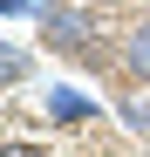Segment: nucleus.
Wrapping results in <instances>:
<instances>
[{
	"instance_id": "423d86ee",
	"label": "nucleus",
	"mask_w": 150,
	"mask_h": 157,
	"mask_svg": "<svg viewBox=\"0 0 150 157\" xmlns=\"http://www.w3.org/2000/svg\"><path fill=\"white\" fill-rule=\"evenodd\" d=\"M0 7H7V14L21 21V14H41V7H48V0H0Z\"/></svg>"
},
{
	"instance_id": "20e7f679",
	"label": "nucleus",
	"mask_w": 150,
	"mask_h": 157,
	"mask_svg": "<svg viewBox=\"0 0 150 157\" xmlns=\"http://www.w3.org/2000/svg\"><path fill=\"white\" fill-rule=\"evenodd\" d=\"M28 75H34V55H28V48H7V55H0V82H7V89H21Z\"/></svg>"
},
{
	"instance_id": "39448f33",
	"label": "nucleus",
	"mask_w": 150,
	"mask_h": 157,
	"mask_svg": "<svg viewBox=\"0 0 150 157\" xmlns=\"http://www.w3.org/2000/svg\"><path fill=\"white\" fill-rule=\"evenodd\" d=\"M116 116L130 123L137 137H150V102H143V96H116Z\"/></svg>"
},
{
	"instance_id": "7ed1b4c3",
	"label": "nucleus",
	"mask_w": 150,
	"mask_h": 157,
	"mask_svg": "<svg viewBox=\"0 0 150 157\" xmlns=\"http://www.w3.org/2000/svg\"><path fill=\"white\" fill-rule=\"evenodd\" d=\"M41 109H48V123H96V116H103V102H89L82 89H48Z\"/></svg>"
},
{
	"instance_id": "0eeeda50",
	"label": "nucleus",
	"mask_w": 150,
	"mask_h": 157,
	"mask_svg": "<svg viewBox=\"0 0 150 157\" xmlns=\"http://www.w3.org/2000/svg\"><path fill=\"white\" fill-rule=\"evenodd\" d=\"M7 157H41V150L34 144H7Z\"/></svg>"
},
{
	"instance_id": "f257e3e1",
	"label": "nucleus",
	"mask_w": 150,
	"mask_h": 157,
	"mask_svg": "<svg viewBox=\"0 0 150 157\" xmlns=\"http://www.w3.org/2000/svg\"><path fill=\"white\" fill-rule=\"evenodd\" d=\"M41 48L48 55H75V62H96V41H103V14L96 7H68V0H48L34 14Z\"/></svg>"
},
{
	"instance_id": "f03ea898",
	"label": "nucleus",
	"mask_w": 150,
	"mask_h": 157,
	"mask_svg": "<svg viewBox=\"0 0 150 157\" xmlns=\"http://www.w3.org/2000/svg\"><path fill=\"white\" fill-rule=\"evenodd\" d=\"M116 68H123V82H130V89H150V14L116 41Z\"/></svg>"
}]
</instances>
